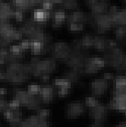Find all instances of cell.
Listing matches in <instances>:
<instances>
[{"mask_svg": "<svg viewBox=\"0 0 126 127\" xmlns=\"http://www.w3.org/2000/svg\"><path fill=\"white\" fill-rule=\"evenodd\" d=\"M30 65L32 68V74L34 76L43 78L45 76H50L51 73L55 72L56 63L52 59L44 60L33 59Z\"/></svg>", "mask_w": 126, "mask_h": 127, "instance_id": "1", "label": "cell"}, {"mask_svg": "<svg viewBox=\"0 0 126 127\" xmlns=\"http://www.w3.org/2000/svg\"><path fill=\"white\" fill-rule=\"evenodd\" d=\"M94 37L91 35H84L75 40L74 48L77 50H85L94 48Z\"/></svg>", "mask_w": 126, "mask_h": 127, "instance_id": "12", "label": "cell"}, {"mask_svg": "<svg viewBox=\"0 0 126 127\" xmlns=\"http://www.w3.org/2000/svg\"><path fill=\"white\" fill-rule=\"evenodd\" d=\"M90 127H103V126H101V125H97V124H94V123H93V124L91 125Z\"/></svg>", "mask_w": 126, "mask_h": 127, "instance_id": "30", "label": "cell"}, {"mask_svg": "<svg viewBox=\"0 0 126 127\" xmlns=\"http://www.w3.org/2000/svg\"><path fill=\"white\" fill-rule=\"evenodd\" d=\"M86 5L91 10V16H97L106 14L109 9V2L106 1L90 0L86 2Z\"/></svg>", "mask_w": 126, "mask_h": 127, "instance_id": "9", "label": "cell"}, {"mask_svg": "<svg viewBox=\"0 0 126 127\" xmlns=\"http://www.w3.org/2000/svg\"><path fill=\"white\" fill-rule=\"evenodd\" d=\"M87 58L85 50L73 48L66 63L68 66L72 68V70L83 72H84V66Z\"/></svg>", "mask_w": 126, "mask_h": 127, "instance_id": "4", "label": "cell"}, {"mask_svg": "<svg viewBox=\"0 0 126 127\" xmlns=\"http://www.w3.org/2000/svg\"><path fill=\"white\" fill-rule=\"evenodd\" d=\"M54 84H55V86L59 87V88L64 87V86H67V85H72V86H73L71 83H69V82H68V81L67 79H65V78H56V79L54 81Z\"/></svg>", "mask_w": 126, "mask_h": 127, "instance_id": "19", "label": "cell"}, {"mask_svg": "<svg viewBox=\"0 0 126 127\" xmlns=\"http://www.w3.org/2000/svg\"><path fill=\"white\" fill-rule=\"evenodd\" d=\"M115 86H126V76L118 75L115 78Z\"/></svg>", "mask_w": 126, "mask_h": 127, "instance_id": "22", "label": "cell"}, {"mask_svg": "<svg viewBox=\"0 0 126 127\" xmlns=\"http://www.w3.org/2000/svg\"><path fill=\"white\" fill-rule=\"evenodd\" d=\"M122 72H124L125 73V76H126V55L125 56V61H124V65H123V68H122Z\"/></svg>", "mask_w": 126, "mask_h": 127, "instance_id": "27", "label": "cell"}, {"mask_svg": "<svg viewBox=\"0 0 126 127\" xmlns=\"http://www.w3.org/2000/svg\"><path fill=\"white\" fill-rule=\"evenodd\" d=\"M103 78L106 81H110L115 78V77H114V75L111 72H106L103 74Z\"/></svg>", "mask_w": 126, "mask_h": 127, "instance_id": "26", "label": "cell"}, {"mask_svg": "<svg viewBox=\"0 0 126 127\" xmlns=\"http://www.w3.org/2000/svg\"><path fill=\"white\" fill-rule=\"evenodd\" d=\"M50 110L47 109H38L37 110V115H39L40 117H43V118H47V117L50 116Z\"/></svg>", "mask_w": 126, "mask_h": 127, "instance_id": "23", "label": "cell"}, {"mask_svg": "<svg viewBox=\"0 0 126 127\" xmlns=\"http://www.w3.org/2000/svg\"><path fill=\"white\" fill-rule=\"evenodd\" d=\"M72 49L69 45L64 42H57L54 43L51 48V56L53 60H59L61 62H66L71 53Z\"/></svg>", "mask_w": 126, "mask_h": 127, "instance_id": "6", "label": "cell"}, {"mask_svg": "<svg viewBox=\"0 0 126 127\" xmlns=\"http://www.w3.org/2000/svg\"><path fill=\"white\" fill-rule=\"evenodd\" d=\"M109 109L125 111L126 110V96L113 95L108 105Z\"/></svg>", "mask_w": 126, "mask_h": 127, "instance_id": "13", "label": "cell"}, {"mask_svg": "<svg viewBox=\"0 0 126 127\" xmlns=\"http://www.w3.org/2000/svg\"><path fill=\"white\" fill-rule=\"evenodd\" d=\"M125 116H126V110L125 111Z\"/></svg>", "mask_w": 126, "mask_h": 127, "instance_id": "31", "label": "cell"}, {"mask_svg": "<svg viewBox=\"0 0 126 127\" xmlns=\"http://www.w3.org/2000/svg\"><path fill=\"white\" fill-rule=\"evenodd\" d=\"M72 85H67L64 87H61L59 90L58 91V95L60 97H66L68 94H69V91L72 88Z\"/></svg>", "mask_w": 126, "mask_h": 127, "instance_id": "20", "label": "cell"}, {"mask_svg": "<svg viewBox=\"0 0 126 127\" xmlns=\"http://www.w3.org/2000/svg\"><path fill=\"white\" fill-rule=\"evenodd\" d=\"M57 5L59 6V10L64 11L70 10V11H77L79 7V3L77 1H73V0H68V1H60Z\"/></svg>", "mask_w": 126, "mask_h": 127, "instance_id": "16", "label": "cell"}, {"mask_svg": "<svg viewBox=\"0 0 126 127\" xmlns=\"http://www.w3.org/2000/svg\"><path fill=\"white\" fill-rule=\"evenodd\" d=\"M109 87V81L104 78H96L91 82V94L92 97L97 98L103 96Z\"/></svg>", "mask_w": 126, "mask_h": 127, "instance_id": "8", "label": "cell"}, {"mask_svg": "<svg viewBox=\"0 0 126 127\" xmlns=\"http://www.w3.org/2000/svg\"><path fill=\"white\" fill-rule=\"evenodd\" d=\"M6 94V90L5 88H0V95H4Z\"/></svg>", "mask_w": 126, "mask_h": 127, "instance_id": "29", "label": "cell"}, {"mask_svg": "<svg viewBox=\"0 0 126 127\" xmlns=\"http://www.w3.org/2000/svg\"><path fill=\"white\" fill-rule=\"evenodd\" d=\"M18 46L21 47V50H27V49H28V48H30V43L28 42L27 40H25V41L21 42V43L18 44Z\"/></svg>", "mask_w": 126, "mask_h": 127, "instance_id": "24", "label": "cell"}, {"mask_svg": "<svg viewBox=\"0 0 126 127\" xmlns=\"http://www.w3.org/2000/svg\"><path fill=\"white\" fill-rule=\"evenodd\" d=\"M115 33L117 43L120 45L126 46V26H117Z\"/></svg>", "mask_w": 126, "mask_h": 127, "instance_id": "17", "label": "cell"}, {"mask_svg": "<svg viewBox=\"0 0 126 127\" xmlns=\"http://www.w3.org/2000/svg\"><path fill=\"white\" fill-rule=\"evenodd\" d=\"M40 91V85H31L28 87V91L31 93H39Z\"/></svg>", "mask_w": 126, "mask_h": 127, "instance_id": "25", "label": "cell"}, {"mask_svg": "<svg viewBox=\"0 0 126 127\" xmlns=\"http://www.w3.org/2000/svg\"><path fill=\"white\" fill-rule=\"evenodd\" d=\"M86 112V105L81 102H72L67 105L66 116L68 119L75 120Z\"/></svg>", "mask_w": 126, "mask_h": 127, "instance_id": "10", "label": "cell"}, {"mask_svg": "<svg viewBox=\"0 0 126 127\" xmlns=\"http://www.w3.org/2000/svg\"><path fill=\"white\" fill-rule=\"evenodd\" d=\"M116 127H126V121H124V122L120 123Z\"/></svg>", "mask_w": 126, "mask_h": 127, "instance_id": "28", "label": "cell"}, {"mask_svg": "<svg viewBox=\"0 0 126 127\" xmlns=\"http://www.w3.org/2000/svg\"><path fill=\"white\" fill-rule=\"evenodd\" d=\"M98 103H99L98 100L94 97H87L85 99V105H86V107H88L89 108L94 107Z\"/></svg>", "mask_w": 126, "mask_h": 127, "instance_id": "21", "label": "cell"}, {"mask_svg": "<svg viewBox=\"0 0 126 127\" xmlns=\"http://www.w3.org/2000/svg\"><path fill=\"white\" fill-rule=\"evenodd\" d=\"M112 40L107 39L102 36H96L94 37V48L101 51V52H106L110 49V43Z\"/></svg>", "mask_w": 126, "mask_h": 127, "instance_id": "15", "label": "cell"}, {"mask_svg": "<svg viewBox=\"0 0 126 127\" xmlns=\"http://www.w3.org/2000/svg\"><path fill=\"white\" fill-rule=\"evenodd\" d=\"M125 54L120 47H116L109 49L108 51L104 53L103 60L106 63V65L109 67L116 68L118 71H122L124 61H125Z\"/></svg>", "mask_w": 126, "mask_h": 127, "instance_id": "2", "label": "cell"}, {"mask_svg": "<svg viewBox=\"0 0 126 127\" xmlns=\"http://www.w3.org/2000/svg\"><path fill=\"white\" fill-rule=\"evenodd\" d=\"M39 94L40 95L42 102L44 103H51L56 95H58V91H56L55 88L50 85H40Z\"/></svg>", "mask_w": 126, "mask_h": 127, "instance_id": "11", "label": "cell"}, {"mask_svg": "<svg viewBox=\"0 0 126 127\" xmlns=\"http://www.w3.org/2000/svg\"><path fill=\"white\" fill-rule=\"evenodd\" d=\"M100 59L97 56L88 57L84 66V72L87 74H95L98 72L100 68L99 66Z\"/></svg>", "mask_w": 126, "mask_h": 127, "instance_id": "14", "label": "cell"}, {"mask_svg": "<svg viewBox=\"0 0 126 127\" xmlns=\"http://www.w3.org/2000/svg\"><path fill=\"white\" fill-rule=\"evenodd\" d=\"M108 106L100 102L94 107L89 108V114L93 120V123L103 126L108 114Z\"/></svg>", "mask_w": 126, "mask_h": 127, "instance_id": "7", "label": "cell"}, {"mask_svg": "<svg viewBox=\"0 0 126 127\" xmlns=\"http://www.w3.org/2000/svg\"><path fill=\"white\" fill-rule=\"evenodd\" d=\"M89 21H90V16L79 10L72 11L67 18L68 28L71 31H81L84 30L87 23Z\"/></svg>", "mask_w": 126, "mask_h": 127, "instance_id": "3", "label": "cell"}, {"mask_svg": "<svg viewBox=\"0 0 126 127\" xmlns=\"http://www.w3.org/2000/svg\"><path fill=\"white\" fill-rule=\"evenodd\" d=\"M82 72H78L75 70H70L64 74V76L62 78L67 79L69 83H71L72 85H75L79 82L80 78H81Z\"/></svg>", "mask_w": 126, "mask_h": 127, "instance_id": "18", "label": "cell"}, {"mask_svg": "<svg viewBox=\"0 0 126 127\" xmlns=\"http://www.w3.org/2000/svg\"><path fill=\"white\" fill-rule=\"evenodd\" d=\"M90 21L93 27L98 33H103L110 30V28L115 26V22L112 15L109 11L106 14L100 15L97 16H91Z\"/></svg>", "mask_w": 126, "mask_h": 127, "instance_id": "5", "label": "cell"}]
</instances>
